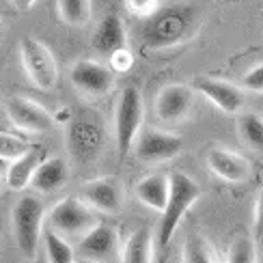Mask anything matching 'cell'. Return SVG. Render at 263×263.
<instances>
[{
  "label": "cell",
  "instance_id": "obj_1",
  "mask_svg": "<svg viewBox=\"0 0 263 263\" xmlns=\"http://www.w3.org/2000/svg\"><path fill=\"white\" fill-rule=\"evenodd\" d=\"M199 24V9L194 5H168L147 17L142 26V43L151 50L177 48L185 43Z\"/></svg>",
  "mask_w": 263,
  "mask_h": 263
},
{
  "label": "cell",
  "instance_id": "obj_2",
  "mask_svg": "<svg viewBox=\"0 0 263 263\" xmlns=\"http://www.w3.org/2000/svg\"><path fill=\"white\" fill-rule=\"evenodd\" d=\"M168 177H171V192H168V201L162 212V220L158 229L160 246H166L171 242V237L177 231L181 218L188 214V210L201 196V188L185 173H171Z\"/></svg>",
  "mask_w": 263,
  "mask_h": 263
},
{
  "label": "cell",
  "instance_id": "obj_3",
  "mask_svg": "<svg viewBox=\"0 0 263 263\" xmlns=\"http://www.w3.org/2000/svg\"><path fill=\"white\" fill-rule=\"evenodd\" d=\"M106 145V125L102 121V117L93 110H84L71 121L69 132H67V147L71 151V156L91 164L102 156Z\"/></svg>",
  "mask_w": 263,
  "mask_h": 263
},
{
  "label": "cell",
  "instance_id": "obj_4",
  "mask_svg": "<svg viewBox=\"0 0 263 263\" xmlns=\"http://www.w3.org/2000/svg\"><path fill=\"white\" fill-rule=\"evenodd\" d=\"M43 218H46V207L37 196H22L11 212V224H13V235L17 248L26 257L37 253L41 231H43Z\"/></svg>",
  "mask_w": 263,
  "mask_h": 263
},
{
  "label": "cell",
  "instance_id": "obj_5",
  "mask_svg": "<svg viewBox=\"0 0 263 263\" xmlns=\"http://www.w3.org/2000/svg\"><path fill=\"white\" fill-rule=\"evenodd\" d=\"M48 222L52 231H57L63 237H84L100 220H97V212L82 199L65 196L50 210Z\"/></svg>",
  "mask_w": 263,
  "mask_h": 263
},
{
  "label": "cell",
  "instance_id": "obj_6",
  "mask_svg": "<svg viewBox=\"0 0 263 263\" xmlns=\"http://www.w3.org/2000/svg\"><path fill=\"white\" fill-rule=\"evenodd\" d=\"M20 59L28 80L41 91H52L59 82V65L52 50L35 37L20 41Z\"/></svg>",
  "mask_w": 263,
  "mask_h": 263
},
{
  "label": "cell",
  "instance_id": "obj_7",
  "mask_svg": "<svg viewBox=\"0 0 263 263\" xmlns=\"http://www.w3.org/2000/svg\"><path fill=\"white\" fill-rule=\"evenodd\" d=\"M142 95L136 86H125L119 95L117 102V112H115V136H117V147L121 156H127L129 149L140 134L142 127Z\"/></svg>",
  "mask_w": 263,
  "mask_h": 263
},
{
  "label": "cell",
  "instance_id": "obj_8",
  "mask_svg": "<svg viewBox=\"0 0 263 263\" xmlns=\"http://www.w3.org/2000/svg\"><path fill=\"white\" fill-rule=\"evenodd\" d=\"M73 89L89 100H102L115 89V73L97 61H78L69 71Z\"/></svg>",
  "mask_w": 263,
  "mask_h": 263
},
{
  "label": "cell",
  "instance_id": "obj_9",
  "mask_svg": "<svg viewBox=\"0 0 263 263\" xmlns=\"http://www.w3.org/2000/svg\"><path fill=\"white\" fill-rule=\"evenodd\" d=\"M136 158L142 162H166L179 156L183 149V138L166 129L151 127L136 138Z\"/></svg>",
  "mask_w": 263,
  "mask_h": 263
},
{
  "label": "cell",
  "instance_id": "obj_10",
  "mask_svg": "<svg viewBox=\"0 0 263 263\" xmlns=\"http://www.w3.org/2000/svg\"><path fill=\"white\" fill-rule=\"evenodd\" d=\"M9 121L15 127L30 132V134H46L54 127V119L43 106L26 97H11L7 102Z\"/></svg>",
  "mask_w": 263,
  "mask_h": 263
},
{
  "label": "cell",
  "instance_id": "obj_11",
  "mask_svg": "<svg viewBox=\"0 0 263 263\" xmlns=\"http://www.w3.org/2000/svg\"><path fill=\"white\" fill-rule=\"evenodd\" d=\"M194 89L199 91L207 102H212L218 110H222L224 115H237L244 106V91H242V86H237V84L203 76V78L194 80Z\"/></svg>",
  "mask_w": 263,
  "mask_h": 263
},
{
  "label": "cell",
  "instance_id": "obj_12",
  "mask_svg": "<svg viewBox=\"0 0 263 263\" xmlns=\"http://www.w3.org/2000/svg\"><path fill=\"white\" fill-rule=\"evenodd\" d=\"M192 104H194V91L188 84H168L158 93L156 112L162 121L177 123L190 115Z\"/></svg>",
  "mask_w": 263,
  "mask_h": 263
},
{
  "label": "cell",
  "instance_id": "obj_13",
  "mask_svg": "<svg viewBox=\"0 0 263 263\" xmlns=\"http://www.w3.org/2000/svg\"><path fill=\"white\" fill-rule=\"evenodd\" d=\"M82 201L93 207L95 212L102 214H117L123 205V192H121V183L112 177H102V179H93L86 181L82 188Z\"/></svg>",
  "mask_w": 263,
  "mask_h": 263
},
{
  "label": "cell",
  "instance_id": "obj_14",
  "mask_svg": "<svg viewBox=\"0 0 263 263\" xmlns=\"http://www.w3.org/2000/svg\"><path fill=\"white\" fill-rule=\"evenodd\" d=\"M119 248V237H117V229L110 224L97 222L84 237H80V255L86 261H110L117 255Z\"/></svg>",
  "mask_w": 263,
  "mask_h": 263
},
{
  "label": "cell",
  "instance_id": "obj_15",
  "mask_svg": "<svg viewBox=\"0 0 263 263\" xmlns=\"http://www.w3.org/2000/svg\"><path fill=\"white\" fill-rule=\"evenodd\" d=\"M207 166L210 171L229 183H244L250 177V162L235 151L214 147L207 151Z\"/></svg>",
  "mask_w": 263,
  "mask_h": 263
},
{
  "label": "cell",
  "instance_id": "obj_16",
  "mask_svg": "<svg viewBox=\"0 0 263 263\" xmlns=\"http://www.w3.org/2000/svg\"><path fill=\"white\" fill-rule=\"evenodd\" d=\"M127 46V30L123 20L117 13H108L93 35V50L97 54H104V57H112L115 52L123 50Z\"/></svg>",
  "mask_w": 263,
  "mask_h": 263
},
{
  "label": "cell",
  "instance_id": "obj_17",
  "mask_svg": "<svg viewBox=\"0 0 263 263\" xmlns=\"http://www.w3.org/2000/svg\"><path fill=\"white\" fill-rule=\"evenodd\" d=\"M69 179V166L61 156H52L43 160L35 175L30 179V185L35 190L43 192V194H50V192H57L59 188H63Z\"/></svg>",
  "mask_w": 263,
  "mask_h": 263
},
{
  "label": "cell",
  "instance_id": "obj_18",
  "mask_svg": "<svg viewBox=\"0 0 263 263\" xmlns=\"http://www.w3.org/2000/svg\"><path fill=\"white\" fill-rule=\"evenodd\" d=\"M136 199L153 212H164L171 192V177L164 173H153L136 183Z\"/></svg>",
  "mask_w": 263,
  "mask_h": 263
},
{
  "label": "cell",
  "instance_id": "obj_19",
  "mask_svg": "<svg viewBox=\"0 0 263 263\" xmlns=\"http://www.w3.org/2000/svg\"><path fill=\"white\" fill-rule=\"evenodd\" d=\"M43 160H46V156H43V147L39 145H32L24 156L11 160V166L7 171V185L15 192H22L24 188H28L32 175H35L37 166Z\"/></svg>",
  "mask_w": 263,
  "mask_h": 263
},
{
  "label": "cell",
  "instance_id": "obj_20",
  "mask_svg": "<svg viewBox=\"0 0 263 263\" xmlns=\"http://www.w3.org/2000/svg\"><path fill=\"white\" fill-rule=\"evenodd\" d=\"M153 259V237L149 229H136L127 237L121 250V263H151Z\"/></svg>",
  "mask_w": 263,
  "mask_h": 263
},
{
  "label": "cell",
  "instance_id": "obj_21",
  "mask_svg": "<svg viewBox=\"0 0 263 263\" xmlns=\"http://www.w3.org/2000/svg\"><path fill=\"white\" fill-rule=\"evenodd\" d=\"M183 263H218L216 250L205 235L192 233L183 246Z\"/></svg>",
  "mask_w": 263,
  "mask_h": 263
},
{
  "label": "cell",
  "instance_id": "obj_22",
  "mask_svg": "<svg viewBox=\"0 0 263 263\" xmlns=\"http://www.w3.org/2000/svg\"><path fill=\"white\" fill-rule=\"evenodd\" d=\"M59 15L67 26H84L91 20V0H59Z\"/></svg>",
  "mask_w": 263,
  "mask_h": 263
},
{
  "label": "cell",
  "instance_id": "obj_23",
  "mask_svg": "<svg viewBox=\"0 0 263 263\" xmlns=\"http://www.w3.org/2000/svg\"><path fill=\"white\" fill-rule=\"evenodd\" d=\"M237 125H239V134H242L246 145L250 149L263 153V117L257 112H246L239 117Z\"/></svg>",
  "mask_w": 263,
  "mask_h": 263
},
{
  "label": "cell",
  "instance_id": "obj_24",
  "mask_svg": "<svg viewBox=\"0 0 263 263\" xmlns=\"http://www.w3.org/2000/svg\"><path fill=\"white\" fill-rule=\"evenodd\" d=\"M46 250H48L50 263H73L76 261V253L71 244L57 231L46 233Z\"/></svg>",
  "mask_w": 263,
  "mask_h": 263
},
{
  "label": "cell",
  "instance_id": "obj_25",
  "mask_svg": "<svg viewBox=\"0 0 263 263\" xmlns=\"http://www.w3.org/2000/svg\"><path fill=\"white\" fill-rule=\"evenodd\" d=\"M227 263H257V244L253 237L239 235L227 250Z\"/></svg>",
  "mask_w": 263,
  "mask_h": 263
},
{
  "label": "cell",
  "instance_id": "obj_26",
  "mask_svg": "<svg viewBox=\"0 0 263 263\" xmlns=\"http://www.w3.org/2000/svg\"><path fill=\"white\" fill-rule=\"evenodd\" d=\"M32 145L28 140L20 138L15 134H7V132H0V158L3 160H15L20 156H24V153L30 149Z\"/></svg>",
  "mask_w": 263,
  "mask_h": 263
},
{
  "label": "cell",
  "instance_id": "obj_27",
  "mask_svg": "<svg viewBox=\"0 0 263 263\" xmlns=\"http://www.w3.org/2000/svg\"><path fill=\"white\" fill-rule=\"evenodd\" d=\"M242 89L250 93H263V63L242 76Z\"/></svg>",
  "mask_w": 263,
  "mask_h": 263
},
{
  "label": "cell",
  "instance_id": "obj_28",
  "mask_svg": "<svg viewBox=\"0 0 263 263\" xmlns=\"http://www.w3.org/2000/svg\"><path fill=\"white\" fill-rule=\"evenodd\" d=\"M110 65H112V69H115V71L125 73V71L132 69V65H134V57H132V54L127 52V48H123V50L115 52L112 57H110Z\"/></svg>",
  "mask_w": 263,
  "mask_h": 263
},
{
  "label": "cell",
  "instance_id": "obj_29",
  "mask_svg": "<svg viewBox=\"0 0 263 263\" xmlns=\"http://www.w3.org/2000/svg\"><path fill=\"white\" fill-rule=\"evenodd\" d=\"M125 3H127L129 11H134L136 15H147V17L160 9L158 0H125Z\"/></svg>",
  "mask_w": 263,
  "mask_h": 263
},
{
  "label": "cell",
  "instance_id": "obj_30",
  "mask_svg": "<svg viewBox=\"0 0 263 263\" xmlns=\"http://www.w3.org/2000/svg\"><path fill=\"white\" fill-rule=\"evenodd\" d=\"M255 237L263 239V190L259 192L255 203Z\"/></svg>",
  "mask_w": 263,
  "mask_h": 263
},
{
  "label": "cell",
  "instance_id": "obj_31",
  "mask_svg": "<svg viewBox=\"0 0 263 263\" xmlns=\"http://www.w3.org/2000/svg\"><path fill=\"white\" fill-rule=\"evenodd\" d=\"M9 3L11 5H13L17 11H20V13H24V11H28L32 5H35L37 3V0H9Z\"/></svg>",
  "mask_w": 263,
  "mask_h": 263
},
{
  "label": "cell",
  "instance_id": "obj_32",
  "mask_svg": "<svg viewBox=\"0 0 263 263\" xmlns=\"http://www.w3.org/2000/svg\"><path fill=\"white\" fill-rule=\"evenodd\" d=\"M3 183H5V179H3V173H0V190H3Z\"/></svg>",
  "mask_w": 263,
  "mask_h": 263
},
{
  "label": "cell",
  "instance_id": "obj_33",
  "mask_svg": "<svg viewBox=\"0 0 263 263\" xmlns=\"http://www.w3.org/2000/svg\"><path fill=\"white\" fill-rule=\"evenodd\" d=\"M0 37H3V17H0Z\"/></svg>",
  "mask_w": 263,
  "mask_h": 263
},
{
  "label": "cell",
  "instance_id": "obj_34",
  "mask_svg": "<svg viewBox=\"0 0 263 263\" xmlns=\"http://www.w3.org/2000/svg\"><path fill=\"white\" fill-rule=\"evenodd\" d=\"M80 263H95V261H86V259H82V261H80Z\"/></svg>",
  "mask_w": 263,
  "mask_h": 263
}]
</instances>
